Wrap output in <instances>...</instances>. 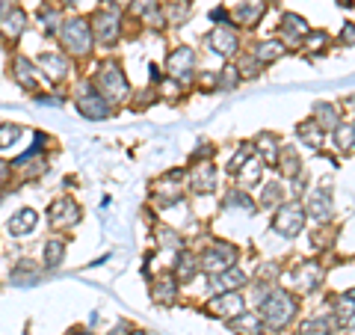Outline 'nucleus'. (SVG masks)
Returning <instances> with one entry per match:
<instances>
[{
    "label": "nucleus",
    "mask_w": 355,
    "mask_h": 335,
    "mask_svg": "<svg viewBox=\"0 0 355 335\" xmlns=\"http://www.w3.org/2000/svg\"><path fill=\"white\" fill-rule=\"evenodd\" d=\"M254 311H258L263 329L270 335H284V332L296 329L299 318H302V297L284 285H275L258 303Z\"/></svg>",
    "instance_id": "f257e3e1"
},
{
    "label": "nucleus",
    "mask_w": 355,
    "mask_h": 335,
    "mask_svg": "<svg viewBox=\"0 0 355 335\" xmlns=\"http://www.w3.org/2000/svg\"><path fill=\"white\" fill-rule=\"evenodd\" d=\"M89 77H92V83L98 86V92H101L110 104H116V107L130 104L133 86H130V77L125 72V65H121V60H116V57L101 60Z\"/></svg>",
    "instance_id": "f03ea898"
},
{
    "label": "nucleus",
    "mask_w": 355,
    "mask_h": 335,
    "mask_svg": "<svg viewBox=\"0 0 355 335\" xmlns=\"http://www.w3.org/2000/svg\"><path fill=\"white\" fill-rule=\"evenodd\" d=\"M89 24H92L95 48L113 51L121 42V36H125V15H121L119 0H104V3L89 15Z\"/></svg>",
    "instance_id": "7ed1b4c3"
},
{
    "label": "nucleus",
    "mask_w": 355,
    "mask_h": 335,
    "mask_svg": "<svg viewBox=\"0 0 355 335\" xmlns=\"http://www.w3.org/2000/svg\"><path fill=\"white\" fill-rule=\"evenodd\" d=\"M60 48L69 54L74 63H83L95 54V36H92V24L89 15H71L62 21L60 27Z\"/></svg>",
    "instance_id": "20e7f679"
},
{
    "label": "nucleus",
    "mask_w": 355,
    "mask_h": 335,
    "mask_svg": "<svg viewBox=\"0 0 355 335\" xmlns=\"http://www.w3.org/2000/svg\"><path fill=\"white\" fill-rule=\"evenodd\" d=\"M284 279L291 282V291H296L299 297H314L326 285V264L323 259L293 261L291 267H284Z\"/></svg>",
    "instance_id": "39448f33"
},
{
    "label": "nucleus",
    "mask_w": 355,
    "mask_h": 335,
    "mask_svg": "<svg viewBox=\"0 0 355 335\" xmlns=\"http://www.w3.org/2000/svg\"><path fill=\"white\" fill-rule=\"evenodd\" d=\"M74 110L80 113L86 122H107L116 116V104H110L107 98L98 92V86L92 83V77H83V81H77L74 86Z\"/></svg>",
    "instance_id": "423d86ee"
},
{
    "label": "nucleus",
    "mask_w": 355,
    "mask_h": 335,
    "mask_svg": "<svg viewBox=\"0 0 355 335\" xmlns=\"http://www.w3.org/2000/svg\"><path fill=\"white\" fill-rule=\"evenodd\" d=\"M151 205L169 211L187 202V170H166L151 181Z\"/></svg>",
    "instance_id": "0eeeda50"
},
{
    "label": "nucleus",
    "mask_w": 355,
    "mask_h": 335,
    "mask_svg": "<svg viewBox=\"0 0 355 335\" xmlns=\"http://www.w3.org/2000/svg\"><path fill=\"white\" fill-rule=\"evenodd\" d=\"M243 259V250L237 247L234 240H225V238H210L202 250H198V264H202V276H216L228 267L240 264Z\"/></svg>",
    "instance_id": "6e6552de"
},
{
    "label": "nucleus",
    "mask_w": 355,
    "mask_h": 335,
    "mask_svg": "<svg viewBox=\"0 0 355 335\" xmlns=\"http://www.w3.org/2000/svg\"><path fill=\"white\" fill-rule=\"evenodd\" d=\"M305 226H308V214H305L302 199H287L270 217V229L284 240H296L299 234L305 231Z\"/></svg>",
    "instance_id": "1a4fd4ad"
},
{
    "label": "nucleus",
    "mask_w": 355,
    "mask_h": 335,
    "mask_svg": "<svg viewBox=\"0 0 355 335\" xmlns=\"http://www.w3.org/2000/svg\"><path fill=\"white\" fill-rule=\"evenodd\" d=\"M44 217H48V226L53 229V234H69L83 222V208L71 193H60L57 199H51Z\"/></svg>",
    "instance_id": "9d476101"
},
{
    "label": "nucleus",
    "mask_w": 355,
    "mask_h": 335,
    "mask_svg": "<svg viewBox=\"0 0 355 335\" xmlns=\"http://www.w3.org/2000/svg\"><path fill=\"white\" fill-rule=\"evenodd\" d=\"M202 42H205V48L214 54V57H219L222 63H234L240 54H243V33L234 24H219V27H214Z\"/></svg>",
    "instance_id": "9b49d317"
},
{
    "label": "nucleus",
    "mask_w": 355,
    "mask_h": 335,
    "mask_svg": "<svg viewBox=\"0 0 355 335\" xmlns=\"http://www.w3.org/2000/svg\"><path fill=\"white\" fill-rule=\"evenodd\" d=\"M305 214H308V222H314L317 229H329L331 222L338 217V208H335V196H331V187H311L305 199Z\"/></svg>",
    "instance_id": "f8f14e48"
},
{
    "label": "nucleus",
    "mask_w": 355,
    "mask_h": 335,
    "mask_svg": "<svg viewBox=\"0 0 355 335\" xmlns=\"http://www.w3.org/2000/svg\"><path fill=\"white\" fill-rule=\"evenodd\" d=\"M36 65H39L42 81H48L51 86H60V83H65V81H69V77L74 74V60H71L62 48H48V51H42L39 57H36Z\"/></svg>",
    "instance_id": "ddd939ff"
},
{
    "label": "nucleus",
    "mask_w": 355,
    "mask_h": 335,
    "mask_svg": "<svg viewBox=\"0 0 355 335\" xmlns=\"http://www.w3.org/2000/svg\"><path fill=\"white\" fill-rule=\"evenodd\" d=\"M166 74L172 77V81L178 83H193L196 81V69H198V54L196 48H190V44H175V48H169V54H166Z\"/></svg>",
    "instance_id": "4468645a"
},
{
    "label": "nucleus",
    "mask_w": 355,
    "mask_h": 335,
    "mask_svg": "<svg viewBox=\"0 0 355 335\" xmlns=\"http://www.w3.org/2000/svg\"><path fill=\"white\" fill-rule=\"evenodd\" d=\"M219 166L214 161L187 166V193L193 196H216L219 193Z\"/></svg>",
    "instance_id": "2eb2a0df"
},
{
    "label": "nucleus",
    "mask_w": 355,
    "mask_h": 335,
    "mask_svg": "<svg viewBox=\"0 0 355 335\" xmlns=\"http://www.w3.org/2000/svg\"><path fill=\"white\" fill-rule=\"evenodd\" d=\"M246 309H249L246 294L243 291H225V294H210V300L205 303V315L228 323V320H234L237 315H243Z\"/></svg>",
    "instance_id": "dca6fc26"
},
{
    "label": "nucleus",
    "mask_w": 355,
    "mask_h": 335,
    "mask_svg": "<svg viewBox=\"0 0 355 335\" xmlns=\"http://www.w3.org/2000/svg\"><path fill=\"white\" fill-rule=\"evenodd\" d=\"M9 77H12V83L18 89H24V92L36 95L42 92V74H39V65L33 57H27V54H12V63H9Z\"/></svg>",
    "instance_id": "f3484780"
},
{
    "label": "nucleus",
    "mask_w": 355,
    "mask_h": 335,
    "mask_svg": "<svg viewBox=\"0 0 355 335\" xmlns=\"http://www.w3.org/2000/svg\"><path fill=\"white\" fill-rule=\"evenodd\" d=\"M181 291L184 288L178 285V279L172 276V270H163V273H154L151 276V303L160 306V309H175L178 303H181Z\"/></svg>",
    "instance_id": "a211bd4d"
},
{
    "label": "nucleus",
    "mask_w": 355,
    "mask_h": 335,
    "mask_svg": "<svg viewBox=\"0 0 355 335\" xmlns=\"http://www.w3.org/2000/svg\"><path fill=\"white\" fill-rule=\"evenodd\" d=\"M207 282V291L210 294H225V291H246L249 282H252V273L246 270L243 264H234L228 270H222L216 276H205Z\"/></svg>",
    "instance_id": "6ab92c4d"
},
{
    "label": "nucleus",
    "mask_w": 355,
    "mask_h": 335,
    "mask_svg": "<svg viewBox=\"0 0 355 335\" xmlns=\"http://www.w3.org/2000/svg\"><path fill=\"white\" fill-rule=\"evenodd\" d=\"M169 270H172V276L178 279V285H181V288L193 285L196 279L202 276V264H198V250H193V247L178 250V252L172 255Z\"/></svg>",
    "instance_id": "aec40b11"
},
{
    "label": "nucleus",
    "mask_w": 355,
    "mask_h": 335,
    "mask_svg": "<svg viewBox=\"0 0 355 335\" xmlns=\"http://www.w3.org/2000/svg\"><path fill=\"white\" fill-rule=\"evenodd\" d=\"M308 33H311V24L302 15L284 13L282 21H279V30H275V39H282L287 51H296V48H302V42H305Z\"/></svg>",
    "instance_id": "412c9836"
},
{
    "label": "nucleus",
    "mask_w": 355,
    "mask_h": 335,
    "mask_svg": "<svg viewBox=\"0 0 355 335\" xmlns=\"http://www.w3.org/2000/svg\"><path fill=\"white\" fill-rule=\"evenodd\" d=\"M296 329L302 332V335H340V332H343L340 320L331 315L329 309H323V311H311V315L299 318Z\"/></svg>",
    "instance_id": "4be33fe9"
},
{
    "label": "nucleus",
    "mask_w": 355,
    "mask_h": 335,
    "mask_svg": "<svg viewBox=\"0 0 355 335\" xmlns=\"http://www.w3.org/2000/svg\"><path fill=\"white\" fill-rule=\"evenodd\" d=\"M219 208H222V214H240V217H254L261 211L254 196L243 187H228L219 199Z\"/></svg>",
    "instance_id": "5701e85b"
},
{
    "label": "nucleus",
    "mask_w": 355,
    "mask_h": 335,
    "mask_svg": "<svg viewBox=\"0 0 355 335\" xmlns=\"http://www.w3.org/2000/svg\"><path fill=\"white\" fill-rule=\"evenodd\" d=\"M287 199H291V190H287V181L284 178H263L261 181V187H258V196H254V202H258V208L261 211H272L279 208V205H284Z\"/></svg>",
    "instance_id": "b1692460"
},
{
    "label": "nucleus",
    "mask_w": 355,
    "mask_h": 335,
    "mask_svg": "<svg viewBox=\"0 0 355 335\" xmlns=\"http://www.w3.org/2000/svg\"><path fill=\"white\" fill-rule=\"evenodd\" d=\"M266 9H270L266 0H243V3H237L234 9H231V24H234L237 30H258V24L266 15Z\"/></svg>",
    "instance_id": "393cba45"
},
{
    "label": "nucleus",
    "mask_w": 355,
    "mask_h": 335,
    "mask_svg": "<svg viewBox=\"0 0 355 335\" xmlns=\"http://www.w3.org/2000/svg\"><path fill=\"white\" fill-rule=\"evenodd\" d=\"M128 15L142 21L151 30H166V15L160 0H128Z\"/></svg>",
    "instance_id": "a878e982"
},
{
    "label": "nucleus",
    "mask_w": 355,
    "mask_h": 335,
    "mask_svg": "<svg viewBox=\"0 0 355 335\" xmlns=\"http://www.w3.org/2000/svg\"><path fill=\"white\" fill-rule=\"evenodd\" d=\"M39 222H42V214L36 208H18L9 214L6 231H9V238H30L39 229Z\"/></svg>",
    "instance_id": "bb28decb"
},
{
    "label": "nucleus",
    "mask_w": 355,
    "mask_h": 335,
    "mask_svg": "<svg viewBox=\"0 0 355 335\" xmlns=\"http://www.w3.org/2000/svg\"><path fill=\"white\" fill-rule=\"evenodd\" d=\"M27 27H30L27 9H24V6H15L9 15L0 18V39H3L6 44H18L21 36L27 33Z\"/></svg>",
    "instance_id": "cd10ccee"
},
{
    "label": "nucleus",
    "mask_w": 355,
    "mask_h": 335,
    "mask_svg": "<svg viewBox=\"0 0 355 335\" xmlns=\"http://www.w3.org/2000/svg\"><path fill=\"white\" fill-rule=\"evenodd\" d=\"M249 54L263 65V69H270V65H275L279 60H284L291 51L284 48V42H282V39L270 36V39H258V42H254L252 48H249Z\"/></svg>",
    "instance_id": "c85d7f7f"
},
{
    "label": "nucleus",
    "mask_w": 355,
    "mask_h": 335,
    "mask_svg": "<svg viewBox=\"0 0 355 335\" xmlns=\"http://www.w3.org/2000/svg\"><path fill=\"white\" fill-rule=\"evenodd\" d=\"M282 137L279 133H272V131H261L258 137L252 140V149H254V154L263 161V166H272L275 170V163H279V154H282Z\"/></svg>",
    "instance_id": "c756f323"
},
{
    "label": "nucleus",
    "mask_w": 355,
    "mask_h": 335,
    "mask_svg": "<svg viewBox=\"0 0 355 335\" xmlns=\"http://www.w3.org/2000/svg\"><path fill=\"white\" fill-rule=\"evenodd\" d=\"M42 273H44L42 261H36V259H18L12 267H9V282H12L15 288H30V285L39 282Z\"/></svg>",
    "instance_id": "7c9ffc66"
},
{
    "label": "nucleus",
    "mask_w": 355,
    "mask_h": 335,
    "mask_svg": "<svg viewBox=\"0 0 355 335\" xmlns=\"http://www.w3.org/2000/svg\"><path fill=\"white\" fill-rule=\"evenodd\" d=\"M293 133H296V142H299V146H305V149H311V152H323V149H326L329 133H326L323 128H320L311 116L299 122Z\"/></svg>",
    "instance_id": "2f4dec72"
},
{
    "label": "nucleus",
    "mask_w": 355,
    "mask_h": 335,
    "mask_svg": "<svg viewBox=\"0 0 355 335\" xmlns=\"http://www.w3.org/2000/svg\"><path fill=\"white\" fill-rule=\"evenodd\" d=\"M65 255H69V240L65 234H51L48 240L42 243V267L44 270H57V267L65 264Z\"/></svg>",
    "instance_id": "473e14b6"
},
{
    "label": "nucleus",
    "mask_w": 355,
    "mask_h": 335,
    "mask_svg": "<svg viewBox=\"0 0 355 335\" xmlns=\"http://www.w3.org/2000/svg\"><path fill=\"white\" fill-rule=\"evenodd\" d=\"M311 119H314L326 133H331L343 122V110H340L338 101H314V107H311Z\"/></svg>",
    "instance_id": "72a5a7b5"
},
{
    "label": "nucleus",
    "mask_w": 355,
    "mask_h": 335,
    "mask_svg": "<svg viewBox=\"0 0 355 335\" xmlns=\"http://www.w3.org/2000/svg\"><path fill=\"white\" fill-rule=\"evenodd\" d=\"M62 9L60 3H42L36 9V24L42 27L44 36H51V39H57L60 36V27H62Z\"/></svg>",
    "instance_id": "f704fd0d"
},
{
    "label": "nucleus",
    "mask_w": 355,
    "mask_h": 335,
    "mask_svg": "<svg viewBox=\"0 0 355 335\" xmlns=\"http://www.w3.org/2000/svg\"><path fill=\"white\" fill-rule=\"evenodd\" d=\"M154 240H157L160 250L172 252V255L187 247V238L175 226H169V222H154Z\"/></svg>",
    "instance_id": "c9c22d12"
},
{
    "label": "nucleus",
    "mask_w": 355,
    "mask_h": 335,
    "mask_svg": "<svg viewBox=\"0 0 355 335\" xmlns=\"http://www.w3.org/2000/svg\"><path fill=\"white\" fill-rule=\"evenodd\" d=\"M275 170H279V178H284V181H291V178H296L299 172H305L302 154L296 152V146H282V154H279Z\"/></svg>",
    "instance_id": "e433bc0d"
},
{
    "label": "nucleus",
    "mask_w": 355,
    "mask_h": 335,
    "mask_svg": "<svg viewBox=\"0 0 355 335\" xmlns=\"http://www.w3.org/2000/svg\"><path fill=\"white\" fill-rule=\"evenodd\" d=\"M263 172H266L263 161L258 158V154H252V158H249L246 163H243V170L234 175V181H237V187H243V190L261 187V181H263Z\"/></svg>",
    "instance_id": "4c0bfd02"
},
{
    "label": "nucleus",
    "mask_w": 355,
    "mask_h": 335,
    "mask_svg": "<svg viewBox=\"0 0 355 335\" xmlns=\"http://www.w3.org/2000/svg\"><path fill=\"white\" fill-rule=\"evenodd\" d=\"M225 327L234 332V335H270V332L263 329V323H261V318H258V311H254V309H246L234 320H228Z\"/></svg>",
    "instance_id": "58836bf2"
},
{
    "label": "nucleus",
    "mask_w": 355,
    "mask_h": 335,
    "mask_svg": "<svg viewBox=\"0 0 355 335\" xmlns=\"http://www.w3.org/2000/svg\"><path fill=\"white\" fill-rule=\"evenodd\" d=\"M331 146H335L338 154H352L355 152V122L352 119H343L340 125L329 133Z\"/></svg>",
    "instance_id": "ea45409f"
},
{
    "label": "nucleus",
    "mask_w": 355,
    "mask_h": 335,
    "mask_svg": "<svg viewBox=\"0 0 355 335\" xmlns=\"http://www.w3.org/2000/svg\"><path fill=\"white\" fill-rule=\"evenodd\" d=\"M163 15L166 27H184L193 15V3L190 0H169V3H163Z\"/></svg>",
    "instance_id": "a19ab883"
},
{
    "label": "nucleus",
    "mask_w": 355,
    "mask_h": 335,
    "mask_svg": "<svg viewBox=\"0 0 355 335\" xmlns=\"http://www.w3.org/2000/svg\"><path fill=\"white\" fill-rule=\"evenodd\" d=\"M243 83V77L237 74L234 63H225L219 72H214V92H234Z\"/></svg>",
    "instance_id": "79ce46f5"
},
{
    "label": "nucleus",
    "mask_w": 355,
    "mask_h": 335,
    "mask_svg": "<svg viewBox=\"0 0 355 335\" xmlns=\"http://www.w3.org/2000/svg\"><path fill=\"white\" fill-rule=\"evenodd\" d=\"M252 279L254 282H266V285H279L284 279V264L282 261H261L258 267H254Z\"/></svg>",
    "instance_id": "37998d69"
},
{
    "label": "nucleus",
    "mask_w": 355,
    "mask_h": 335,
    "mask_svg": "<svg viewBox=\"0 0 355 335\" xmlns=\"http://www.w3.org/2000/svg\"><path fill=\"white\" fill-rule=\"evenodd\" d=\"M234 69H237V74L243 77V81H258V77H261V74L266 72V69H263V65H261L258 60H254V57H252V54H249V51H243V54H240V57L234 60Z\"/></svg>",
    "instance_id": "c03bdc74"
},
{
    "label": "nucleus",
    "mask_w": 355,
    "mask_h": 335,
    "mask_svg": "<svg viewBox=\"0 0 355 335\" xmlns=\"http://www.w3.org/2000/svg\"><path fill=\"white\" fill-rule=\"evenodd\" d=\"M21 137H24V128L18 122H0V152H12Z\"/></svg>",
    "instance_id": "a18cd8bd"
},
{
    "label": "nucleus",
    "mask_w": 355,
    "mask_h": 335,
    "mask_svg": "<svg viewBox=\"0 0 355 335\" xmlns=\"http://www.w3.org/2000/svg\"><path fill=\"white\" fill-rule=\"evenodd\" d=\"M329 44H331V36L326 30H314V27H311V33L305 36V42H302V48H299V51H308L311 57H317V54H326Z\"/></svg>",
    "instance_id": "49530a36"
},
{
    "label": "nucleus",
    "mask_w": 355,
    "mask_h": 335,
    "mask_svg": "<svg viewBox=\"0 0 355 335\" xmlns=\"http://www.w3.org/2000/svg\"><path fill=\"white\" fill-rule=\"evenodd\" d=\"M252 154H254V149H252V142H249V140H246V142H237L234 154H231L228 163H225V172H228L231 178H234V175L243 170V163H246V161L252 158Z\"/></svg>",
    "instance_id": "de8ad7c7"
},
{
    "label": "nucleus",
    "mask_w": 355,
    "mask_h": 335,
    "mask_svg": "<svg viewBox=\"0 0 355 335\" xmlns=\"http://www.w3.org/2000/svg\"><path fill=\"white\" fill-rule=\"evenodd\" d=\"M216 158V146L214 142H198V146L190 152V163H207Z\"/></svg>",
    "instance_id": "09e8293b"
},
{
    "label": "nucleus",
    "mask_w": 355,
    "mask_h": 335,
    "mask_svg": "<svg viewBox=\"0 0 355 335\" xmlns=\"http://www.w3.org/2000/svg\"><path fill=\"white\" fill-rule=\"evenodd\" d=\"M33 101L42 104V107H62L65 98H62V92H36V98H33Z\"/></svg>",
    "instance_id": "8fccbe9b"
},
{
    "label": "nucleus",
    "mask_w": 355,
    "mask_h": 335,
    "mask_svg": "<svg viewBox=\"0 0 355 335\" xmlns=\"http://www.w3.org/2000/svg\"><path fill=\"white\" fill-rule=\"evenodd\" d=\"M338 42L343 44V48H355V24H352V21H347V24L340 27Z\"/></svg>",
    "instance_id": "3c124183"
},
{
    "label": "nucleus",
    "mask_w": 355,
    "mask_h": 335,
    "mask_svg": "<svg viewBox=\"0 0 355 335\" xmlns=\"http://www.w3.org/2000/svg\"><path fill=\"white\" fill-rule=\"evenodd\" d=\"M210 21H214V27L219 24H231V13L225 6H216V9H210Z\"/></svg>",
    "instance_id": "603ef678"
},
{
    "label": "nucleus",
    "mask_w": 355,
    "mask_h": 335,
    "mask_svg": "<svg viewBox=\"0 0 355 335\" xmlns=\"http://www.w3.org/2000/svg\"><path fill=\"white\" fill-rule=\"evenodd\" d=\"M15 175V170H12V161H3L0 158V190H3L6 184H9V178Z\"/></svg>",
    "instance_id": "864d4df0"
},
{
    "label": "nucleus",
    "mask_w": 355,
    "mask_h": 335,
    "mask_svg": "<svg viewBox=\"0 0 355 335\" xmlns=\"http://www.w3.org/2000/svg\"><path fill=\"white\" fill-rule=\"evenodd\" d=\"M18 6V0H0V18H3V15H9V13H12V9Z\"/></svg>",
    "instance_id": "5fc2aeb1"
},
{
    "label": "nucleus",
    "mask_w": 355,
    "mask_h": 335,
    "mask_svg": "<svg viewBox=\"0 0 355 335\" xmlns=\"http://www.w3.org/2000/svg\"><path fill=\"white\" fill-rule=\"evenodd\" d=\"M69 335H92V332H89V329H86V327H74V329H71V332H69Z\"/></svg>",
    "instance_id": "6e6d98bb"
},
{
    "label": "nucleus",
    "mask_w": 355,
    "mask_h": 335,
    "mask_svg": "<svg viewBox=\"0 0 355 335\" xmlns=\"http://www.w3.org/2000/svg\"><path fill=\"white\" fill-rule=\"evenodd\" d=\"M343 332H347V335H355V320H349L347 327H343Z\"/></svg>",
    "instance_id": "4d7b16f0"
},
{
    "label": "nucleus",
    "mask_w": 355,
    "mask_h": 335,
    "mask_svg": "<svg viewBox=\"0 0 355 335\" xmlns=\"http://www.w3.org/2000/svg\"><path fill=\"white\" fill-rule=\"evenodd\" d=\"M340 6H355V0H338Z\"/></svg>",
    "instance_id": "13d9d810"
},
{
    "label": "nucleus",
    "mask_w": 355,
    "mask_h": 335,
    "mask_svg": "<svg viewBox=\"0 0 355 335\" xmlns=\"http://www.w3.org/2000/svg\"><path fill=\"white\" fill-rule=\"evenodd\" d=\"M130 335H151V332H146V329H130Z\"/></svg>",
    "instance_id": "bf43d9fd"
},
{
    "label": "nucleus",
    "mask_w": 355,
    "mask_h": 335,
    "mask_svg": "<svg viewBox=\"0 0 355 335\" xmlns=\"http://www.w3.org/2000/svg\"><path fill=\"white\" fill-rule=\"evenodd\" d=\"M284 335H302V332H299V329H291V332H284Z\"/></svg>",
    "instance_id": "052dcab7"
}]
</instances>
